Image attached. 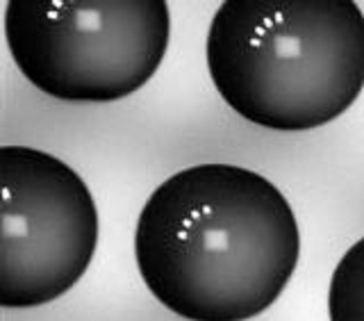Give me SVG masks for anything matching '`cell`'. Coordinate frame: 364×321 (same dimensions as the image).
Segmentation results:
<instances>
[{
    "mask_svg": "<svg viewBox=\"0 0 364 321\" xmlns=\"http://www.w3.org/2000/svg\"><path fill=\"white\" fill-rule=\"evenodd\" d=\"M301 258L284 194L255 171L182 169L139 212L134 260L148 292L187 321H248L280 299Z\"/></svg>",
    "mask_w": 364,
    "mask_h": 321,
    "instance_id": "obj_1",
    "label": "cell"
},
{
    "mask_svg": "<svg viewBox=\"0 0 364 321\" xmlns=\"http://www.w3.org/2000/svg\"><path fill=\"white\" fill-rule=\"evenodd\" d=\"M205 60L242 119L278 132L321 128L364 89V11L353 0H225Z\"/></svg>",
    "mask_w": 364,
    "mask_h": 321,
    "instance_id": "obj_2",
    "label": "cell"
},
{
    "mask_svg": "<svg viewBox=\"0 0 364 321\" xmlns=\"http://www.w3.org/2000/svg\"><path fill=\"white\" fill-rule=\"evenodd\" d=\"M164 0H9L5 39L18 71L68 102L128 98L164 62Z\"/></svg>",
    "mask_w": 364,
    "mask_h": 321,
    "instance_id": "obj_3",
    "label": "cell"
},
{
    "mask_svg": "<svg viewBox=\"0 0 364 321\" xmlns=\"http://www.w3.org/2000/svg\"><path fill=\"white\" fill-rule=\"evenodd\" d=\"M0 303L37 307L85 276L98 246V210L82 176L30 146L0 148Z\"/></svg>",
    "mask_w": 364,
    "mask_h": 321,
    "instance_id": "obj_4",
    "label": "cell"
},
{
    "mask_svg": "<svg viewBox=\"0 0 364 321\" xmlns=\"http://www.w3.org/2000/svg\"><path fill=\"white\" fill-rule=\"evenodd\" d=\"M330 321H364V237L353 244L333 271L328 288Z\"/></svg>",
    "mask_w": 364,
    "mask_h": 321,
    "instance_id": "obj_5",
    "label": "cell"
}]
</instances>
